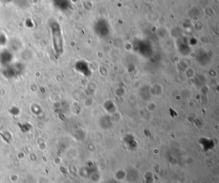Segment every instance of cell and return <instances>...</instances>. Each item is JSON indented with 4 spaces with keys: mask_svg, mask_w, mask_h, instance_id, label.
Listing matches in <instances>:
<instances>
[{
    "mask_svg": "<svg viewBox=\"0 0 219 183\" xmlns=\"http://www.w3.org/2000/svg\"><path fill=\"white\" fill-rule=\"evenodd\" d=\"M49 27L55 54L59 57L64 52V40L61 26L57 21L52 20L49 23Z\"/></svg>",
    "mask_w": 219,
    "mask_h": 183,
    "instance_id": "cell-1",
    "label": "cell"
},
{
    "mask_svg": "<svg viewBox=\"0 0 219 183\" xmlns=\"http://www.w3.org/2000/svg\"><path fill=\"white\" fill-rule=\"evenodd\" d=\"M12 60L13 55L11 51L8 50H5L0 53V62L2 65L5 66L10 65Z\"/></svg>",
    "mask_w": 219,
    "mask_h": 183,
    "instance_id": "cell-2",
    "label": "cell"
},
{
    "mask_svg": "<svg viewBox=\"0 0 219 183\" xmlns=\"http://www.w3.org/2000/svg\"><path fill=\"white\" fill-rule=\"evenodd\" d=\"M52 3L55 7L61 11H67L71 7L70 0H52Z\"/></svg>",
    "mask_w": 219,
    "mask_h": 183,
    "instance_id": "cell-3",
    "label": "cell"
},
{
    "mask_svg": "<svg viewBox=\"0 0 219 183\" xmlns=\"http://www.w3.org/2000/svg\"><path fill=\"white\" fill-rule=\"evenodd\" d=\"M5 69L3 70V75L6 78H13L18 75L20 70L18 67H12L11 66H5Z\"/></svg>",
    "mask_w": 219,
    "mask_h": 183,
    "instance_id": "cell-4",
    "label": "cell"
},
{
    "mask_svg": "<svg viewBox=\"0 0 219 183\" xmlns=\"http://www.w3.org/2000/svg\"><path fill=\"white\" fill-rule=\"evenodd\" d=\"M13 1L20 8H26L29 3L28 0H13Z\"/></svg>",
    "mask_w": 219,
    "mask_h": 183,
    "instance_id": "cell-5",
    "label": "cell"
},
{
    "mask_svg": "<svg viewBox=\"0 0 219 183\" xmlns=\"http://www.w3.org/2000/svg\"><path fill=\"white\" fill-rule=\"evenodd\" d=\"M6 37L3 34H0V45L3 46L6 43Z\"/></svg>",
    "mask_w": 219,
    "mask_h": 183,
    "instance_id": "cell-6",
    "label": "cell"
},
{
    "mask_svg": "<svg viewBox=\"0 0 219 183\" xmlns=\"http://www.w3.org/2000/svg\"><path fill=\"white\" fill-rule=\"evenodd\" d=\"M19 179V175L17 174H12L10 176V180L12 182H15Z\"/></svg>",
    "mask_w": 219,
    "mask_h": 183,
    "instance_id": "cell-7",
    "label": "cell"
},
{
    "mask_svg": "<svg viewBox=\"0 0 219 183\" xmlns=\"http://www.w3.org/2000/svg\"><path fill=\"white\" fill-rule=\"evenodd\" d=\"M17 108H16V107H13L12 109H11V111H10V112H10V113L14 114H16V112H17V113H19V111H17Z\"/></svg>",
    "mask_w": 219,
    "mask_h": 183,
    "instance_id": "cell-8",
    "label": "cell"
},
{
    "mask_svg": "<svg viewBox=\"0 0 219 183\" xmlns=\"http://www.w3.org/2000/svg\"><path fill=\"white\" fill-rule=\"evenodd\" d=\"M10 1H12V0H1V1L3 3H9Z\"/></svg>",
    "mask_w": 219,
    "mask_h": 183,
    "instance_id": "cell-9",
    "label": "cell"
},
{
    "mask_svg": "<svg viewBox=\"0 0 219 183\" xmlns=\"http://www.w3.org/2000/svg\"><path fill=\"white\" fill-rule=\"evenodd\" d=\"M49 183H55V182H49Z\"/></svg>",
    "mask_w": 219,
    "mask_h": 183,
    "instance_id": "cell-10",
    "label": "cell"
}]
</instances>
